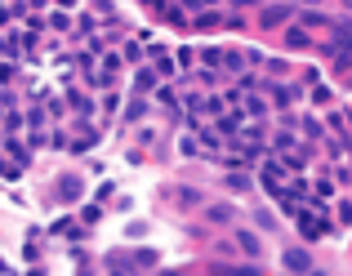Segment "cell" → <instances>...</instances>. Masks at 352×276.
I'll return each instance as SVG.
<instances>
[{"label":"cell","mask_w":352,"mask_h":276,"mask_svg":"<svg viewBox=\"0 0 352 276\" xmlns=\"http://www.w3.org/2000/svg\"><path fill=\"white\" fill-rule=\"evenodd\" d=\"M299 232H303V241H317V236H326V232H330L326 214H321V209H299Z\"/></svg>","instance_id":"cell-1"},{"label":"cell","mask_w":352,"mask_h":276,"mask_svg":"<svg viewBox=\"0 0 352 276\" xmlns=\"http://www.w3.org/2000/svg\"><path fill=\"white\" fill-rule=\"evenodd\" d=\"M290 18H294V5H290V0H276V5L263 9V18H258V23H263V27H285Z\"/></svg>","instance_id":"cell-2"},{"label":"cell","mask_w":352,"mask_h":276,"mask_svg":"<svg viewBox=\"0 0 352 276\" xmlns=\"http://www.w3.org/2000/svg\"><path fill=\"white\" fill-rule=\"evenodd\" d=\"M281 45H285V49H294V54H299V49H312L308 27H285V32H281Z\"/></svg>","instance_id":"cell-3"},{"label":"cell","mask_w":352,"mask_h":276,"mask_svg":"<svg viewBox=\"0 0 352 276\" xmlns=\"http://www.w3.org/2000/svg\"><path fill=\"white\" fill-rule=\"evenodd\" d=\"M281 263H285V272H312V259H308V250H303V245L285 250V254H281Z\"/></svg>","instance_id":"cell-4"},{"label":"cell","mask_w":352,"mask_h":276,"mask_svg":"<svg viewBox=\"0 0 352 276\" xmlns=\"http://www.w3.org/2000/svg\"><path fill=\"white\" fill-rule=\"evenodd\" d=\"M206 218H210L214 227H228V223L236 218V205H228V200H214V205H206Z\"/></svg>","instance_id":"cell-5"},{"label":"cell","mask_w":352,"mask_h":276,"mask_svg":"<svg viewBox=\"0 0 352 276\" xmlns=\"http://www.w3.org/2000/svg\"><path fill=\"white\" fill-rule=\"evenodd\" d=\"M236 245H241V254H250V259L263 254V241H258L254 232H245V227H236Z\"/></svg>","instance_id":"cell-6"},{"label":"cell","mask_w":352,"mask_h":276,"mask_svg":"<svg viewBox=\"0 0 352 276\" xmlns=\"http://www.w3.org/2000/svg\"><path fill=\"white\" fill-rule=\"evenodd\" d=\"M241 116H250V121H263L267 116V103L258 94H250V98H241Z\"/></svg>","instance_id":"cell-7"},{"label":"cell","mask_w":352,"mask_h":276,"mask_svg":"<svg viewBox=\"0 0 352 276\" xmlns=\"http://www.w3.org/2000/svg\"><path fill=\"white\" fill-rule=\"evenodd\" d=\"M152 89H156V71L152 67H138V76H134V94H152Z\"/></svg>","instance_id":"cell-8"},{"label":"cell","mask_w":352,"mask_h":276,"mask_svg":"<svg viewBox=\"0 0 352 276\" xmlns=\"http://www.w3.org/2000/svg\"><path fill=\"white\" fill-rule=\"evenodd\" d=\"M174 200H179L183 209H197V205H201V200H206V196H201L197 187H174Z\"/></svg>","instance_id":"cell-9"},{"label":"cell","mask_w":352,"mask_h":276,"mask_svg":"<svg viewBox=\"0 0 352 276\" xmlns=\"http://www.w3.org/2000/svg\"><path fill=\"white\" fill-rule=\"evenodd\" d=\"M228 192H250V187H254V179H250V170L245 174H241V170H232V174H228Z\"/></svg>","instance_id":"cell-10"},{"label":"cell","mask_w":352,"mask_h":276,"mask_svg":"<svg viewBox=\"0 0 352 276\" xmlns=\"http://www.w3.org/2000/svg\"><path fill=\"white\" fill-rule=\"evenodd\" d=\"M219 62H223V49H219V45H206V49H201V67L219 71Z\"/></svg>","instance_id":"cell-11"},{"label":"cell","mask_w":352,"mask_h":276,"mask_svg":"<svg viewBox=\"0 0 352 276\" xmlns=\"http://www.w3.org/2000/svg\"><path fill=\"white\" fill-rule=\"evenodd\" d=\"M299 18H303V27H335V23H330L326 14H317V9H303Z\"/></svg>","instance_id":"cell-12"},{"label":"cell","mask_w":352,"mask_h":276,"mask_svg":"<svg viewBox=\"0 0 352 276\" xmlns=\"http://www.w3.org/2000/svg\"><path fill=\"white\" fill-rule=\"evenodd\" d=\"M214 276H263V272H258L254 263H250V268H223V263H219V268H214Z\"/></svg>","instance_id":"cell-13"},{"label":"cell","mask_w":352,"mask_h":276,"mask_svg":"<svg viewBox=\"0 0 352 276\" xmlns=\"http://www.w3.org/2000/svg\"><path fill=\"white\" fill-rule=\"evenodd\" d=\"M125 116H129V121H143V116H147V98H143V94H134V103H129V112H125Z\"/></svg>","instance_id":"cell-14"},{"label":"cell","mask_w":352,"mask_h":276,"mask_svg":"<svg viewBox=\"0 0 352 276\" xmlns=\"http://www.w3.org/2000/svg\"><path fill=\"white\" fill-rule=\"evenodd\" d=\"M223 67H228V71H245V58H241L236 49H228V54H223Z\"/></svg>","instance_id":"cell-15"},{"label":"cell","mask_w":352,"mask_h":276,"mask_svg":"<svg viewBox=\"0 0 352 276\" xmlns=\"http://www.w3.org/2000/svg\"><path fill=\"white\" fill-rule=\"evenodd\" d=\"M0 147H9V152H14V161H18V165H27V161H32V156H27V147H23V143H14V138H9V143H0Z\"/></svg>","instance_id":"cell-16"},{"label":"cell","mask_w":352,"mask_h":276,"mask_svg":"<svg viewBox=\"0 0 352 276\" xmlns=\"http://www.w3.org/2000/svg\"><path fill=\"white\" fill-rule=\"evenodd\" d=\"M219 23H223V18H219V14H197V27H201V32H214Z\"/></svg>","instance_id":"cell-17"},{"label":"cell","mask_w":352,"mask_h":276,"mask_svg":"<svg viewBox=\"0 0 352 276\" xmlns=\"http://www.w3.org/2000/svg\"><path fill=\"white\" fill-rule=\"evenodd\" d=\"M134 268H156V250H138L134 254Z\"/></svg>","instance_id":"cell-18"},{"label":"cell","mask_w":352,"mask_h":276,"mask_svg":"<svg viewBox=\"0 0 352 276\" xmlns=\"http://www.w3.org/2000/svg\"><path fill=\"white\" fill-rule=\"evenodd\" d=\"M272 103L276 107H290L294 103V89H272Z\"/></svg>","instance_id":"cell-19"},{"label":"cell","mask_w":352,"mask_h":276,"mask_svg":"<svg viewBox=\"0 0 352 276\" xmlns=\"http://www.w3.org/2000/svg\"><path fill=\"white\" fill-rule=\"evenodd\" d=\"M138 58H143V45L129 41V45H125V62H138Z\"/></svg>","instance_id":"cell-20"},{"label":"cell","mask_w":352,"mask_h":276,"mask_svg":"<svg viewBox=\"0 0 352 276\" xmlns=\"http://www.w3.org/2000/svg\"><path fill=\"white\" fill-rule=\"evenodd\" d=\"M254 218H258V227H263V232H272V227H276V218H272V214H267V209H258V214H254Z\"/></svg>","instance_id":"cell-21"},{"label":"cell","mask_w":352,"mask_h":276,"mask_svg":"<svg viewBox=\"0 0 352 276\" xmlns=\"http://www.w3.org/2000/svg\"><path fill=\"white\" fill-rule=\"evenodd\" d=\"M201 143H206L210 152H219V134H214V130H201Z\"/></svg>","instance_id":"cell-22"},{"label":"cell","mask_w":352,"mask_h":276,"mask_svg":"<svg viewBox=\"0 0 352 276\" xmlns=\"http://www.w3.org/2000/svg\"><path fill=\"white\" fill-rule=\"evenodd\" d=\"M272 147H276V152H285V147H294V134H276V138H272Z\"/></svg>","instance_id":"cell-23"},{"label":"cell","mask_w":352,"mask_h":276,"mask_svg":"<svg viewBox=\"0 0 352 276\" xmlns=\"http://www.w3.org/2000/svg\"><path fill=\"white\" fill-rule=\"evenodd\" d=\"M179 147H183V156H197V138H192V134H183Z\"/></svg>","instance_id":"cell-24"},{"label":"cell","mask_w":352,"mask_h":276,"mask_svg":"<svg viewBox=\"0 0 352 276\" xmlns=\"http://www.w3.org/2000/svg\"><path fill=\"white\" fill-rule=\"evenodd\" d=\"M303 134H308V138H321L326 130H321V121H308V125H303Z\"/></svg>","instance_id":"cell-25"},{"label":"cell","mask_w":352,"mask_h":276,"mask_svg":"<svg viewBox=\"0 0 352 276\" xmlns=\"http://www.w3.org/2000/svg\"><path fill=\"white\" fill-rule=\"evenodd\" d=\"M143 5H152V9H165V5H170V0H143Z\"/></svg>","instance_id":"cell-26"},{"label":"cell","mask_w":352,"mask_h":276,"mask_svg":"<svg viewBox=\"0 0 352 276\" xmlns=\"http://www.w3.org/2000/svg\"><path fill=\"white\" fill-rule=\"evenodd\" d=\"M161 276H183V272H161Z\"/></svg>","instance_id":"cell-27"}]
</instances>
